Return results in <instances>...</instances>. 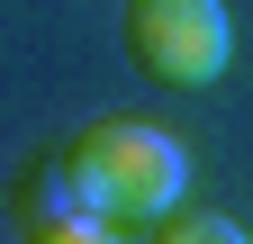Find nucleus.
I'll return each instance as SVG.
<instances>
[{"instance_id": "nucleus-1", "label": "nucleus", "mask_w": 253, "mask_h": 244, "mask_svg": "<svg viewBox=\"0 0 253 244\" xmlns=\"http://www.w3.org/2000/svg\"><path fill=\"white\" fill-rule=\"evenodd\" d=\"M63 172L82 181V199L109 226H154L190 190V145L172 127H154V118H90L63 145Z\"/></svg>"}, {"instance_id": "nucleus-2", "label": "nucleus", "mask_w": 253, "mask_h": 244, "mask_svg": "<svg viewBox=\"0 0 253 244\" xmlns=\"http://www.w3.org/2000/svg\"><path fill=\"white\" fill-rule=\"evenodd\" d=\"M126 64L163 90H208L235 64V27L217 0H126Z\"/></svg>"}, {"instance_id": "nucleus-3", "label": "nucleus", "mask_w": 253, "mask_h": 244, "mask_svg": "<svg viewBox=\"0 0 253 244\" xmlns=\"http://www.w3.org/2000/svg\"><path fill=\"white\" fill-rule=\"evenodd\" d=\"M9 208H18L9 226H18V235H37V244H100V235H109V217L82 199V181L63 172V154H54V163H27Z\"/></svg>"}, {"instance_id": "nucleus-4", "label": "nucleus", "mask_w": 253, "mask_h": 244, "mask_svg": "<svg viewBox=\"0 0 253 244\" xmlns=\"http://www.w3.org/2000/svg\"><path fill=\"white\" fill-rule=\"evenodd\" d=\"M145 235H163V244H244V226H235V217H217V208H181V199H172Z\"/></svg>"}]
</instances>
